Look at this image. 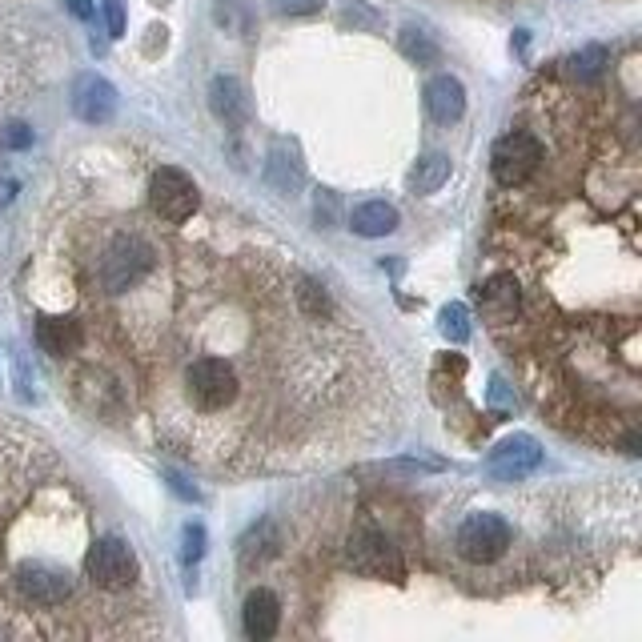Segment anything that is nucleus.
I'll list each match as a JSON object with an SVG mask.
<instances>
[{"instance_id": "nucleus-1", "label": "nucleus", "mask_w": 642, "mask_h": 642, "mask_svg": "<svg viewBox=\"0 0 642 642\" xmlns=\"http://www.w3.org/2000/svg\"><path fill=\"white\" fill-rule=\"evenodd\" d=\"M185 398H189V406H193L201 418L225 414V410L241 398L237 366L225 362V358H217V354L193 358V362L185 366Z\"/></svg>"}, {"instance_id": "nucleus-2", "label": "nucleus", "mask_w": 642, "mask_h": 642, "mask_svg": "<svg viewBox=\"0 0 642 642\" xmlns=\"http://www.w3.org/2000/svg\"><path fill=\"white\" fill-rule=\"evenodd\" d=\"M153 245L145 237H133V233H121L109 241V249L101 253V265H97V281L105 293H129L149 269H153Z\"/></svg>"}, {"instance_id": "nucleus-3", "label": "nucleus", "mask_w": 642, "mask_h": 642, "mask_svg": "<svg viewBox=\"0 0 642 642\" xmlns=\"http://www.w3.org/2000/svg\"><path fill=\"white\" fill-rule=\"evenodd\" d=\"M85 574L97 590H125L137 582L141 566H137V554L129 542L121 538H97L89 550H85Z\"/></svg>"}, {"instance_id": "nucleus-4", "label": "nucleus", "mask_w": 642, "mask_h": 642, "mask_svg": "<svg viewBox=\"0 0 642 642\" xmlns=\"http://www.w3.org/2000/svg\"><path fill=\"white\" fill-rule=\"evenodd\" d=\"M538 165H542V141L534 133H522V129L506 133L490 153V169H494V181L502 189L526 185L538 173Z\"/></svg>"}, {"instance_id": "nucleus-5", "label": "nucleus", "mask_w": 642, "mask_h": 642, "mask_svg": "<svg viewBox=\"0 0 642 642\" xmlns=\"http://www.w3.org/2000/svg\"><path fill=\"white\" fill-rule=\"evenodd\" d=\"M510 538H514L510 522H506L502 514H490V510H478V514H470V518L458 526V550H462V558L482 562V566L494 562V558H502L506 546H510Z\"/></svg>"}, {"instance_id": "nucleus-6", "label": "nucleus", "mask_w": 642, "mask_h": 642, "mask_svg": "<svg viewBox=\"0 0 642 642\" xmlns=\"http://www.w3.org/2000/svg\"><path fill=\"white\" fill-rule=\"evenodd\" d=\"M149 201H153V213H157L161 221L181 225V221H189V217H193V209H197V185H193V177H189V173H181V169L165 165V169H157V173H153Z\"/></svg>"}, {"instance_id": "nucleus-7", "label": "nucleus", "mask_w": 642, "mask_h": 642, "mask_svg": "<svg viewBox=\"0 0 642 642\" xmlns=\"http://www.w3.org/2000/svg\"><path fill=\"white\" fill-rule=\"evenodd\" d=\"M350 566L366 578H402V554L398 546L378 530H358L350 542Z\"/></svg>"}, {"instance_id": "nucleus-8", "label": "nucleus", "mask_w": 642, "mask_h": 642, "mask_svg": "<svg viewBox=\"0 0 642 642\" xmlns=\"http://www.w3.org/2000/svg\"><path fill=\"white\" fill-rule=\"evenodd\" d=\"M73 109H77V117H81V121L101 125V121H109V117H113V109H117V89H113L105 77L85 73V77L73 85Z\"/></svg>"}, {"instance_id": "nucleus-9", "label": "nucleus", "mask_w": 642, "mask_h": 642, "mask_svg": "<svg viewBox=\"0 0 642 642\" xmlns=\"http://www.w3.org/2000/svg\"><path fill=\"white\" fill-rule=\"evenodd\" d=\"M542 466V450L534 438H510L502 442L494 454H490V474L502 478V482H514V478H526Z\"/></svg>"}, {"instance_id": "nucleus-10", "label": "nucleus", "mask_w": 642, "mask_h": 642, "mask_svg": "<svg viewBox=\"0 0 642 642\" xmlns=\"http://www.w3.org/2000/svg\"><path fill=\"white\" fill-rule=\"evenodd\" d=\"M478 293H482V313H486L490 326H498V330L510 326L514 313H518V305H522V293H518L514 273H494Z\"/></svg>"}, {"instance_id": "nucleus-11", "label": "nucleus", "mask_w": 642, "mask_h": 642, "mask_svg": "<svg viewBox=\"0 0 642 642\" xmlns=\"http://www.w3.org/2000/svg\"><path fill=\"white\" fill-rule=\"evenodd\" d=\"M426 109H430V117H434L438 125L458 121V117L466 113V89H462V81H458V77H434V81L426 85Z\"/></svg>"}, {"instance_id": "nucleus-12", "label": "nucleus", "mask_w": 642, "mask_h": 642, "mask_svg": "<svg viewBox=\"0 0 642 642\" xmlns=\"http://www.w3.org/2000/svg\"><path fill=\"white\" fill-rule=\"evenodd\" d=\"M277 626H281V602H277V594H273V590H253V594L245 598V634L261 642V638H273Z\"/></svg>"}, {"instance_id": "nucleus-13", "label": "nucleus", "mask_w": 642, "mask_h": 642, "mask_svg": "<svg viewBox=\"0 0 642 642\" xmlns=\"http://www.w3.org/2000/svg\"><path fill=\"white\" fill-rule=\"evenodd\" d=\"M37 342L53 358H69L81 346V321L73 317H41L37 321Z\"/></svg>"}, {"instance_id": "nucleus-14", "label": "nucleus", "mask_w": 642, "mask_h": 642, "mask_svg": "<svg viewBox=\"0 0 642 642\" xmlns=\"http://www.w3.org/2000/svg\"><path fill=\"white\" fill-rule=\"evenodd\" d=\"M350 229H354V233H362V237H386V233H394V229H398V209H394V205H386V201H366V205H358V209H354Z\"/></svg>"}, {"instance_id": "nucleus-15", "label": "nucleus", "mask_w": 642, "mask_h": 642, "mask_svg": "<svg viewBox=\"0 0 642 642\" xmlns=\"http://www.w3.org/2000/svg\"><path fill=\"white\" fill-rule=\"evenodd\" d=\"M293 297H297V309H301L309 321H326V317L334 313L330 293L321 289L313 277H305V273H297V277H293Z\"/></svg>"}, {"instance_id": "nucleus-16", "label": "nucleus", "mask_w": 642, "mask_h": 642, "mask_svg": "<svg viewBox=\"0 0 642 642\" xmlns=\"http://www.w3.org/2000/svg\"><path fill=\"white\" fill-rule=\"evenodd\" d=\"M209 93H213V109H217V117H221V121H229V125H241V121L249 117L245 93H241V85H237L233 77H217Z\"/></svg>"}, {"instance_id": "nucleus-17", "label": "nucleus", "mask_w": 642, "mask_h": 642, "mask_svg": "<svg viewBox=\"0 0 642 642\" xmlns=\"http://www.w3.org/2000/svg\"><path fill=\"white\" fill-rule=\"evenodd\" d=\"M446 177H450V157H446V153H430V157L418 161V169H414V189H418V193H434V189H442Z\"/></svg>"}, {"instance_id": "nucleus-18", "label": "nucleus", "mask_w": 642, "mask_h": 642, "mask_svg": "<svg viewBox=\"0 0 642 642\" xmlns=\"http://www.w3.org/2000/svg\"><path fill=\"white\" fill-rule=\"evenodd\" d=\"M606 65H610V53H606L602 45H590V49H582V53L570 61V73L590 85V81H598V77L606 73Z\"/></svg>"}, {"instance_id": "nucleus-19", "label": "nucleus", "mask_w": 642, "mask_h": 642, "mask_svg": "<svg viewBox=\"0 0 642 642\" xmlns=\"http://www.w3.org/2000/svg\"><path fill=\"white\" fill-rule=\"evenodd\" d=\"M277 550V538H273V522H261V526H253L249 530V538L241 542V562L245 566H253V562H261L265 554H273Z\"/></svg>"}, {"instance_id": "nucleus-20", "label": "nucleus", "mask_w": 642, "mask_h": 642, "mask_svg": "<svg viewBox=\"0 0 642 642\" xmlns=\"http://www.w3.org/2000/svg\"><path fill=\"white\" fill-rule=\"evenodd\" d=\"M269 181H273V189L277 193H293L297 185H301V165L297 161H285L281 153L269 161Z\"/></svg>"}, {"instance_id": "nucleus-21", "label": "nucleus", "mask_w": 642, "mask_h": 642, "mask_svg": "<svg viewBox=\"0 0 642 642\" xmlns=\"http://www.w3.org/2000/svg\"><path fill=\"white\" fill-rule=\"evenodd\" d=\"M442 334H446L450 342H466V338H470V313H466V305H446V313H442Z\"/></svg>"}, {"instance_id": "nucleus-22", "label": "nucleus", "mask_w": 642, "mask_h": 642, "mask_svg": "<svg viewBox=\"0 0 642 642\" xmlns=\"http://www.w3.org/2000/svg\"><path fill=\"white\" fill-rule=\"evenodd\" d=\"M0 145H5V149H29V145H33V129L21 125V121H13L5 133H0Z\"/></svg>"}, {"instance_id": "nucleus-23", "label": "nucleus", "mask_w": 642, "mask_h": 642, "mask_svg": "<svg viewBox=\"0 0 642 642\" xmlns=\"http://www.w3.org/2000/svg\"><path fill=\"white\" fill-rule=\"evenodd\" d=\"M105 25L109 37H125V0H105Z\"/></svg>"}, {"instance_id": "nucleus-24", "label": "nucleus", "mask_w": 642, "mask_h": 642, "mask_svg": "<svg viewBox=\"0 0 642 642\" xmlns=\"http://www.w3.org/2000/svg\"><path fill=\"white\" fill-rule=\"evenodd\" d=\"M273 5L281 9V13H289V17H309V13H317L326 0H273Z\"/></svg>"}, {"instance_id": "nucleus-25", "label": "nucleus", "mask_w": 642, "mask_h": 642, "mask_svg": "<svg viewBox=\"0 0 642 642\" xmlns=\"http://www.w3.org/2000/svg\"><path fill=\"white\" fill-rule=\"evenodd\" d=\"M201 554H205V530L189 522V526H185V558H189V562H197Z\"/></svg>"}, {"instance_id": "nucleus-26", "label": "nucleus", "mask_w": 642, "mask_h": 642, "mask_svg": "<svg viewBox=\"0 0 642 642\" xmlns=\"http://www.w3.org/2000/svg\"><path fill=\"white\" fill-rule=\"evenodd\" d=\"M406 53L418 57V61H430V57H434V45H426V41L414 37V29H410V33H406Z\"/></svg>"}, {"instance_id": "nucleus-27", "label": "nucleus", "mask_w": 642, "mask_h": 642, "mask_svg": "<svg viewBox=\"0 0 642 642\" xmlns=\"http://www.w3.org/2000/svg\"><path fill=\"white\" fill-rule=\"evenodd\" d=\"M69 13L81 17V21H89V17H93V0H69Z\"/></svg>"}]
</instances>
